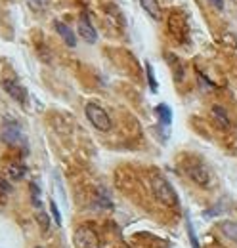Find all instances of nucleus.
<instances>
[{
	"instance_id": "obj_8",
	"label": "nucleus",
	"mask_w": 237,
	"mask_h": 248,
	"mask_svg": "<svg viewBox=\"0 0 237 248\" xmlns=\"http://www.w3.org/2000/svg\"><path fill=\"white\" fill-rule=\"evenodd\" d=\"M216 225H218L220 233H222L228 241H232V243H236L237 245V223L236 221H232V219H220Z\"/></svg>"
},
{
	"instance_id": "obj_13",
	"label": "nucleus",
	"mask_w": 237,
	"mask_h": 248,
	"mask_svg": "<svg viewBox=\"0 0 237 248\" xmlns=\"http://www.w3.org/2000/svg\"><path fill=\"white\" fill-rule=\"evenodd\" d=\"M8 174H10V178H12V180H23V178H25V174H27V166H25V164H21V162L10 164Z\"/></svg>"
},
{
	"instance_id": "obj_11",
	"label": "nucleus",
	"mask_w": 237,
	"mask_h": 248,
	"mask_svg": "<svg viewBox=\"0 0 237 248\" xmlns=\"http://www.w3.org/2000/svg\"><path fill=\"white\" fill-rule=\"evenodd\" d=\"M155 115H157L159 123L163 124L165 128H169V126L172 124V111H170V107H169V105H165V103L157 105V107H155Z\"/></svg>"
},
{
	"instance_id": "obj_4",
	"label": "nucleus",
	"mask_w": 237,
	"mask_h": 248,
	"mask_svg": "<svg viewBox=\"0 0 237 248\" xmlns=\"http://www.w3.org/2000/svg\"><path fill=\"white\" fill-rule=\"evenodd\" d=\"M73 243H75V248H100L102 247L100 235H98V231H96L92 225H81V227L75 231Z\"/></svg>"
},
{
	"instance_id": "obj_16",
	"label": "nucleus",
	"mask_w": 237,
	"mask_h": 248,
	"mask_svg": "<svg viewBox=\"0 0 237 248\" xmlns=\"http://www.w3.org/2000/svg\"><path fill=\"white\" fill-rule=\"evenodd\" d=\"M146 73H148L149 90L155 93L157 92V80H155V75H153V67H151V63H148V62H146Z\"/></svg>"
},
{
	"instance_id": "obj_5",
	"label": "nucleus",
	"mask_w": 237,
	"mask_h": 248,
	"mask_svg": "<svg viewBox=\"0 0 237 248\" xmlns=\"http://www.w3.org/2000/svg\"><path fill=\"white\" fill-rule=\"evenodd\" d=\"M2 140L8 143V145H23L25 143V136H23V130H21V126L16 123V121H12V119H8L6 123L2 124Z\"/></svg>"
},
{
	"instance_id": "obj_3",
	"label": "nucleus",
	"mask_w": 237,
	"mask_h": 248,
	"mask_svg": "<svg viewBox=\"0 0 237 248\" xmlns=\"http://www.w3.org/2000/svg\"><path fill=\"white\" fill-rule=\"evenodd\" d=\"M85 113H86V119L90 121V124H92L96 130H100V132H109V130H111V119H109L107 111H105L102 105H98V103H88L86 109H85Z\"/></svg>"
},
{
	"instance_id": "obj_1",
	"label": "nucleus",
	"mask_w": 237,
	"mask_h": 248,
	"mask_svg": "<svg viewBox=\"0 0 237 248\" xmlns=\"http://www.w3.org/2000/svg\"><path fill=\"white\" fill-rule=\"evenodd\" d=\"M151 191L155 195V199L159 202H163L169 208H178L180 206V199H178L176 189L172 187V184L163 176V174H155L151 178Z\"/></svg>"
},
{
	"instance_id": "obj_14",
	"label": "nucleus",
	"mask_w": 237,
	"mask_h": 248,
	"mask_svg": "<svg viewBox=\"0 0 237 248\" xmlns=\"http://www.w3.org/2000/svg\"><path fill=\"white\" fill-rule=\"evenodd\" d=\"M31 199H33V204L38 212H44L42 210V199H40V187L36 184H31Z\"/></svg>"
},
{
	"instance_id": "obj_6",
	"label": "nucleus",
	"mask_w": 237,
	"mask_h": 248,
	"mask_svg": "<svg viewBox=\"0 0 237 248\" xmlns=\"http://www.w3.org/2000/svg\"><path fill=\"white\" fill-rule=\"evenodd\" d=\"M2 88H4V92L8 93L10 97H14L16 101H19V103H25V101H27V90H25V86H21L17 80H14V78H4V80H2Z\"/></svg>"
},
{
	"instance_id": "obj_9",
	"label": "nucleus",
	"mask_w": 237,
	"mask_h": 248,
	"mask_svg": "<svg viewBox=\"0 0 237 248\" xmlns=\"http://www.w3.org/2000/svg\"><path fill=\"white\" fill-rule=\"evenodd\" d=\"M56 31L58 34L65 40V44L67 46H71V48H75L77 46V36H75V32L71 31V27L69 25H65L63 21H56Z\"/></svg>"
},
{
	"instance_id": "obj_12",
	"label": "nucleus",
	"mask_w": 237,
	"mask_h": 248,
	"mask_svg": "<svg viewBox=\"0 0 237 248\" xmlns=\"http://www.w3.org/2000/svg\"><path fill=\"white\" fill-rule=\"evenodd\" d=\"M140 4H142V8L146 10V14L149 17H153L157 21L161 19V6H159L157 0H140Z\"/></svg>"
},
{
	"instance_id": "obj_7",
	"label": "nucleus",
	"mask_w": 237,
	"mask_h": 248,
	"mask_svg": "<svg viewBox=\"0 0 237 248\" xmlns=\"http://www.w3.org/2000/svg\"><path fill=\"white\" fill-rule=\"evenodd\" d=\"M79 34H81V38H83L85 42H88V44H94V42L98 40V32L94 29L92 21L88 19V14H86V12H83L81 17H79Z\"/></svg>"
},
{
	"instance_id": "obj_15",
	"label": "nucleus",
	"mask_w": 237,
	"mask_h": 248,
	"mask_svg": "<svg viewBox=\"0 0 237 248\" xmlns=\"http://www.w3.org/2000/svg\"><path fill=\"white\" fill-rule=\"evenodd\" d=\"M186 229H187V235H189V243L193 248H199V241H197V235H195V229H193V223L189 219V214H186Z\"/></svg>"
},
{
	"instance_id": "obj_19",
	"label": "nucleus",
	"mask_w": 237,
	"mask_h": 248,
	"mask_svg": "<svg viewBox=\"0 0 237 248\" xmlns=\"http://www.w3.org/2000/svg\"><path fill=\"white\" fill-rule=\"evenodd\" d=\"M207 2L214 8V10H218V12L224 10V0H207Z\"/></svg>"
},
{
	"instance_id": "obj_17",
	"label": "nucleus",
	"mask_w": 237,
	"mask_h": 248,
	"mask_svg": "<svg viewBox=\"0 0 237 248\" xmlns=\"http://www.w3.org/2000/svg\"><path fill=\"white\" fill-rule=\"evenodd\" d=\"M27 4H29L31 10H34V12H42V10H46L48 0H27Z\"/></svg>"
},
{
	"instance_id": "obj_2",
	"label": "nucleus",
	"mask_w": 237,
	"mask_h": 248,
	"mask_svg": "<svg viewBox=\"0 0 237 248\" xmlns=\"http://www.w3.org/2000/svg\"><path fill=\"white\" fill-rule=\"evenodd\" d=\"M184 172L193 184H197L199 187L212 186V172L208 170V166L203 160H187L184 164Z\"/></svg>"
},
{
	"instance_id": "obj_18",
	"label": "nucleus",
	"mask_w": 237,
	"mask_h": 248,
	"mask_svg": "<svg viewBox=\"0 0 237 248\" xmlns=\"http://www.w3.org/2000/svg\"><path fill=\"white\" fill-rule=\"evenodd\" d=\"M50 212H52V217H54V223L56 225H61V214H59L58 206L54 201H50Z\"/></svg>"
},
{
	"instance_id": "obj_10",
	"label": "nucleus",
	"mask_w": 237,
	"mask_h": 248,
	"mask_svg": "<svg viewBox=\"0 0 237 248\" xmlns=\"http://www.w3.org/2000/svg\"><path fill=\"white\" fill-rule=\"evenodd\" d=\"M212 117H214V121L218 123L220 128H224V130H230V126H232V121H230V115H228V111L224 109V107H220V105H214L212 107Z\"/></svg>"
}]
</instances>
